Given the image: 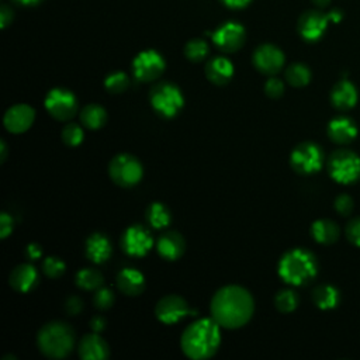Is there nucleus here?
<instances>
[{
  "label": "nucleus",
  "instance_id": "obj_1",
  "mask_svg": "<svg viewBox=\"0 0 360 360\" xmlns=\"http://www.w3.org/2000/svg\"><path fill=\"white\" fill-rule=\"evenodd\" d=\"M255 303L251 293L241 286H225L220 289L210 306L212 318L225 329L244 326L254 315Z\"/></svg>",
  "mask_w": 360,
  "mask_h": 360
},
{
  "label": "nucleus",
  "instance_id": "obj_2",
  "mask_svg": "<svg viewBox=\"0 0 360 360\" xmlns=\"http://www.w3.org/2000/svg\"><path fill=\"white\" fill-rule=\"evenodd\" d=\"M220 325L213 318H203L189 325L180 339L183 353L192 360L214 356L221 345Z\"/></svg>",
  "mask_w": 360,
  "mask_h": 360
},
{
  "label": "nucleus",
  "instance_id": "obj_3",
  "mask_svg": "<svg viewBox=\"0 0 360 360\" xmlns=\"http://www.w3.org/2000/svg\"><path fill=\"white\" fill-rule=\"evenodd\" d=\"M278 270L280 279L287 284L306 286L315 279L318 273V262L310 251L295 248L282 256Z\"/></svg>",
  "mask_w": 360,
  "mask_h": 360
},
{
  "label": "nucleus",
  "instance_id": "obj_4",
  "mask_svg": "<svg viewBox=\"0 0 360 360\" xmlns=\"http://www.w3.org/2000/svg\"><path fill=\"white\" fill-rule=\"evenodd\" d=\"M37 345L44 356L49 359H64L75 348V333L65 322H49L40 329Z\"/></svg>",
  "mask_w": 360,
  "mask_h": 360
},
{
  "label": "nucleus",
  "instance_id": "obj_5",
  "mask_svg": "<svg viewBox=\"0 0 360 360\" xmlns=\"http://www.w3.org/2000/svg\"><path fill=\"white\" fill-rule=\"evenodd\" d=\"M326 168L337 183L352 185L360 180V157L350 149H337L328 158Z\"/></svg>",
  "mask_w": 360,
  "mask_h": 360
},
{
  "label": "nucleus",
  "instance_id": "obj_6",
  "mask_svg": "<svg viewBox=\"0 0 360 360\" xmlns=\"http://www.w3.org/2000/svg\"><path fill=\"white\" fill-rule=\"evenodd\" d=\"M153 109L164 118H173L183 109L185 98L176 85L161 82L155 85L149 93Z\"/></svg>",
  "mask_w": 360,
  "mask_h": 360
},
{
  "label": "nucleus",
  "instance_id": "obj_7",
  "mask_svg": "<svg viewBox=\"0 0 360 360\" xmlns=\"http://www.w3.org/2000/svg\"><path fill=\"white\" fill-rule=\"evenodd\" d=\"M109 175L117 186L133 188L141 182L144 169L135 157L120 154L110 161Z\"/></svg>",
  "mask_w": 360,
  "mask_h": 360
},
{
  "label": "nucleus",
  "instance_id": "obj_8",
  "mask_svg": "<svg viewBox=\"0 0 360 360\" xmlns=\"http://www.w3.org/2000/svg\"><path fill=\"white\" fill-rule=\"evenodd\" d=\"M290 165L300 175H314L324 165V151L314 142L298 144L290 155Z\"/></svg>",
  "mask_w": 360,
  "mask_h": 360
},
{
  "label": "nucleus",
  "instance_id": "obj_9",
  "mask_svg": "<svg viewBox=\"0 0 360 360\" xmlns=\"http://www.w3.org/2000/svg\"><path fill=\"white\" fill-rule=\"evenodd\" d=\"M44 106L49 115L58 122H68L78 113V99L68 89L56 87L49 90Z\"/></svg>",
  "mask_w": 360,
  "mask_h": 360
},
{
  "label": "nucleus",
  "instance_id": "obj_10",
  "mask_svg": "<svg viewBox=\"0 0 360 360\" xmlns=\"http://www.w3.org/2000/svg\"><path fill=\"white\" fill-rule=\"evenodd\" d=\"M165 67L164 56L154 49L139 52L133 61L134 76L141 82L157 80L164 74Z\"/></svg>",
  "mask_w": 360,
  "mask_h": 360
},
{
  "label": "nucleus",
  "instance_id": "obj_11",
  "mask_svg": "<svg viewBox=\"0 0 360 360\" xmlns=\"http://www.w3.org/2000/svg\"><path fill=\"white\" fill-rule=\"evenodd\" d=\"M192 314H196V311L190 308L189 303L183 297L176 294L165 295L164 298L159 300L155 307L157 318L166 325L176 324Z\"/></svg>",
  "mask_w": 360,
  "mask_h": 360
},
{
  "label": "nucleus",
  "instance_id": "obj_12",
  "mask_svg": "<svg viewBox=\"0 0 360 360\" xmlns=\"http://www.w3.org/2000/svg\"><path fill=\"white\" fill-rule=\"evenodd\" d=\"M122 247L127 255L142 258L154 247V238L142 225H131L123 234Z\"/></svg>",
  "mask_w": 360,
  "mask_h": 360
},
{
  "label": "nucleus",
  "instance_id": "obj_13",
  "mask_svg": "<svg viewBox=\"0 0 360 360\" xmlns=\"http://www.w3.org/2000/svg\"><path fill=\"white\" fill-rule=\"evenodd\" d=\"M245 28L235 21H227L225 24L220 25L213 34V41L217 45V48L228 54L241 49L245 43Z\"/></svg>",
  "mask_w": 360,
  "mask_h": 360
},
{
  "label": "nucleus",
  "instance_id": "obj_14",
  "mask_svg": "<svg viewBox=\"0 0 360 360\" xmlns=\"http://www.w3.org/2000/svg\"><path fill=\"white\" fill-rule=\"evenodd\" d=\"M254 65L265 75H276L284 65V54L273 44H263L254 52Z\"/></svg>",
  "mask_w": 360,
  "mask_h": 360
},
{
  "label": "nucleus",
  "instance_id": "obj_15",
  "mask_svg": "<svg viewBox=\"0 0 360 360\" xmlns=\"http://www.w3.org/2000/svg\"><path fill=\"white\" fill-rule=\"evenodd\" d=\"M328 23V14L319 10H308L298 19V34L307 43H315L325 34Z\"/></svg>",
  "mask_w": 360,
  "mask_h": 360
},
{
  "label": "nucleus",
  "instance_id": "obj_16",
  "mask_svg": "<svg viewBox=\"0 0 360 360\" xmlns=\"http://www.w3.org/2000/svg\"><path fill=\"white\" fill-rule=\"evenodd\" d=\"M34 118L36 110L32 106L16 104L6 111L3 117V126L12 134H21L33 126Z\"/></svg>",
  "mask_w": 360,
  "mask_h": 360
},
{
  "label": "nucleus",
  "instance_id": "obj_17",
  "mask_svg": "<svg viewBox=\"0 0 360 360\" xmlns=\"http://www.w3.org/2000/svg\"><path fill=\"white\" fill-rule=\"evenodd\" d=\"M326 133L333 142L348 145L357 137V126L350 117L338 115L329 122Z\"/></svg>",
  "mask_w": 360,
  "mask_h": 360
},
{
  "label": "nucleus",
  "instance_id": "obj_18",
  "mask_svg": "<svg viewBox=\"0 0 360 360\" xmlns=\"http://www.w3.org/2000/svg\"><path fill=\"white\" fill-rule=\"evenodd\" d=\"M38 280L40 276L37 269L30 263H23L16 266L9 276V283L12 289L19 293H30L37 287Z\"/></svg>",
  "mask_w": 360,
  "mask_h": 360
},
{
  "label": "nucleus",
  "instance_id": "obj_19",
  "mask_svg": "<svg viewBox=\"0 0 360 360\" xmlns=\"http://www.w3.org/2000/svg\"><path fill=\"white\" fill-rule=\"evenodd\" d=\"M157 249L162 259L173 262L183 256L186 251V243L183 236L179 232L169 231L159 236L157 243Z\"/></svg>",
  "mask_w": 360,
  "mask_h": 360
},
{
  "label": "nucleus",
  "instance_id": "obj_20",
  "mask_svg": "<svg viewBox=\"0 0 360 360\" xmlns=\"http://www.w3.org/2000/svg\"><path fill=\"white\" fill-rule=\"evenodd\" d=\"M79 356L83 360H106L110 356L107 342L96 333L85 335L79 342Z\"/></svg>",
  "mask_w": 360,
  "mask_h": 360
},
{
  "label": "nucleus",
  "instance_id": "obj_21",
  "mask_svg": "<svg viewBox=\"0 0 360 360\" xmlns=\"http://www.w3.org/2000/svg\"><path fill=\"white\" fill-rule=\"evenodd\" d=\"M331 103L339 111H349L357 103V89L348 79L339 80L331 90Z\"/></svg>",
  "mask_w": 360,
  "mask_h": 360
},
{
  "label": "nucleus",
  "instance_id": "obj_22",
  "mask_svg": "<svg viewBox=\"0 0 360 360\" xmlns=\"http://www.w3.org/2000/svg\"><path fill=\"white\" fill-rule=\"evenodd\" d=\"M205 76L212 83L224 86L234 76V65L225 56H214L205 65Z\"/></svg>",
  "mask_w": 360,
  "mask_h": 360
},
{
  "label": "nucleus",
  "instance_id": "obj_23",
  "mask_svg": "<svg viewBox=\"0 0 360 360\" xmlns=\"http://www.w3.org/2000/svg\"><path fill=\"white\" fill-rule=\"evenodd\" d=\"M117 287L126 295H139L145 290V278L139 270L126 267L117 276Z\"/></svg>",
  "mask_w": 360,
  "mask_h": 360
},
{
  "label": "nucleus",
  "instance_id": "obj_24",
  "mask_svg": "<svg viewBox=\"0 0 360 360\" xmlns=\"http://www.w3.org/2000/svg\"><path fill=\"white\" fill-rule=\"evenodd\" d=\"M111 244L110 239L100 232L90 235L86 241V256L93 263H104L111 256Z\"/></svg>",
  "mask_w": 360,
  "mask_h": 360
},
{
  "label": "nucleus",
  "instance_id": "obj_25",
  "mask_svg": "<svg viewBox=\"0 0 360 360\" xmlns=\"http://www.w3.org/2000/svg\"><path fill=\"white\" fill-rule=\"evenodd\" d=\"M311 235L318 244L331 245L335 244L339 239L341 229L337 223L324 218V220H317L311 225Z\"/></svg>",
  "mask_w": 360,
  "mask_h": 360
},
{
  "label": "nucleus",
  "instance_id": "obj_26",
  "mask_svg": "<svg viewBox=\"0 0 360 360\" xmlns=\"http://www.w3.org/2000/svg\"><path fill=\"white\" fill-rule=\"evenodd\" d=\"M313 302L319 310H334L341 303V293L331 284H321L313 291Z\"/></svg>",
  "mask_w": 360,
  "mask_h": 360
},
{
  "label": "nucleus",
  "instance_id": "obj_27",
  "mask_svg": "<svg viewBox=\"0 0 360 360\" xmlns=\"http://www.w3.org/2000/svg\"><path fill=\"white\" fill-rule=\"evenodd\" d=\"M107 122V113L99 104H87L80 111V123L89 130H99Z\"/></svg>",
  "mask_w": 360,
  "mask_h": 360
},
{
  "label": "nucleus",
  "instance_id": "obj_28",
  "mask_svg": "<svg viewBox=\"0 0 360 360\" xmlns=\"http://www.w3.org/2000/svg\"><path fill=\"white\" fill-rule=\"evenodd\" d=\"M146 220L149 225H153L157 229H164L170 224V212L169 208L162 203H153L146 208Z\"/></svg>",
  "mask_w": 360,
  "mask_h": 360
},
{
  "label": "nucleus",
  "instance_id": "obj_29",
  "mask_svg": "<svg viewBox=\"0 0 360 360\" xmlns=\"http://www.w3.org/2000/svg\"><path fill=\"white\" fill-rule=\"evenodd\" d=\"M76 286L80 287L82 290H98L103 286V282H104V278L103 275L99 272V270L96 269H89V267H85L82 270H79V272L76 273Z\"/></svg>",
  "mask_w": 360,
  "mask_h": 360
},
{
  "label": "nucleus",
  "instance_id": "obj_30",
  "mask_svg": "<svg viewBox=\"0 0 360 360\" xmlns=\"http://www.w3.org/2000/svg\"><path fill=\"white\" fill-rule=\"evenodd\" d=\"M286 80L294 87H304L311 80V71L304 64H293L286 69Z\"/></svg>",
  "mask_w": 360,
  "mask_h": 360
},
{
  "label": "nucleus",
  "instance_id": "obj_31",
  "mask_svg": "<svg viewBox=\"0 0 360 360\" xmlns=\"http://www.w3.org/2000/svg\"><path fill=\"white\" fill-rule=\"evenodd\" d=\"M300 304V298L298 294L293 290H282L276 294L275 297V306L278 308V311L283 313V314H289L293 313Z\"/></svg>",
  "mask_w": 360,
  "mask_h": 360
},
{
  "label": "nucleus",
  "instance_id": "obj_32",
  "mask_svg": "<svg viewBox=\"0 0 360 360\" xmlns=\"http://www.w3.org/2000/svg\"><path fill=\"white\" fill-rule=\"evenodd\" d=\"M208 52L210 49H208L207 43L200 38H194L189 41L185 47V55L192 63H201L203 59L207 58Z\"/></svg>",
  "mask_w": 360,
  "mask_h": 360
},
{
  "label": "nucleus",
  "instance_id": "obj_33",
  "mask_svg": "<svg viewBox=\"0 0 360 360\" xmlns=\"http://www.w3.org/2000/svg\"><path fill=\"white\" fill-rule=\"evenodd\" d=\"M104 86L110 93L120 95L130 87V79L124 72H114L106 78Z\"/></svg>",
  "mask_w": 360,
  "mask_h": 360
},
{
  "label": "nucleus",
  "instance_id": "obj_34",
  "mask_svg": "<svg viewBox=\"0 0 360 360\" xmlns=\"http://www.w3.org/2000/svg\"><path fill=\"white\" fill-rule=\"evenodd\" d=\"M65 263L55 256H48L43 262V272L49 279H59L65 273Z\"/></svg>",
  "mask_w": 360,
  "mask_h": 360
},
{
  "label": "nucleus",
  "instance_id": "obj_35",
  "mask_svg": "<svg viewBox=\"0 0 360 360\" xmlns=\"http://www.w3.org/2000/svg\"><path fill=\"white\" fill-rule=\"evenodd\" d=\"M83 130L76 123H69L63 130V141L67 146H79L83 141Z\"/></svg>",
  "mask_w": 360,
  "mask_h": 360
},
{
  "label": "nucleus",
  "instance_id": "obj_36",
  "mask_svg": "<svg viewBox=\"0 0 360 360\" xmlns=\"http://www.w3.org/2000/svg\"><path fill=\"white\" fill-rule=\"evenodd\" d=\"M93 303L95 307L99 310H109L114 304V294L107 287H100L96 290L93 295Z\"/></svg>",
  "mask_w": 360,
  "mask_h": 360
},
{
  "label": "nucleus",
  "instance_id": "obj_37",
  "mask_svg": "<svg viewBox=\"0 0 360 360\" xmlns=\"http://www.w3.org/2000/svg\"><path fill=\"white\" fill-rule=\"evenodd\" d=\"M265 93L270 99H279L284 93V83L279 78H270L265 83Z\"/></svg>",
  "mask_w": 360,
  "mask_h": 360
},
{
  "label": "nucleus",
  "instance_id": "obj_38",
  "mask_svg": "<svg viewBox=\"0 0 360 360\" xmlns=\"http://www.w3.org/2000/svg\"><path fill=\"white\" fill-rule=\"evenodd\" d=\"M345 234H346L348 241L352 245L360 248V217H356L352 221H349V224L346 225Z\"/></svg>",
  "mask_w": 360,
  "mask_h": 360
},
{
  "label": "nucleus",
  "instance_id": "obj_39",
  "mask_svg": "<svg viewBox=\"0 0 360 360\" xmlns=\"http://www.w3.org/2000/svg\"><path fill=\"white\" fill-rule=\"evenodd\" d=\"M355 208L353 199L349 194H339L335 200V210L341 216H350Z\"/></svg>",
  "mask_w": 360,
  "mask_h": 360
},
{
  "label": "nucleus",
  "instance_id": "obj_40",
  "mask_svg": "<svg viewBox=\"0 0 360 360\" xmlns=\"http://www.w3.org/2000/svg\"><path fill=\"white\" fill-rule=\"evenodd\" d=\"M82 310H83V302L78 295H72L65 302V311L69 315H78L79 313H82Z\"/></svg>",
  "mask_w": 360,
  "mask_h": 360
},
{
  "label": "nucleus",
  "instance_id": "obj_41",
  "mask_svg": "<svg viewBox=\"0 0 360 360\" xmlns=\"http://www.w3.org/2000/svg\"><path fill=\"white\" fill-rule=\"evenodd\" d=\"M13 231V218L8 213H2L0 216V238L6 239Z\"/></svg>",
  "mask_w": 360,
  "mask_h": 360
},
{
  "label": "nucleus",
  "instance_id": "obj_42",
  "mask_svg": "<svg viewBox=\"0 0 360 360\" xmlns=\"http://www.w3.org/2000/svg\"><path fill=\"white\" fill-rule=\"evenodd\" d=\"M43 255V249L38 244H30L27 245L25 248V256L27 259L30 260H36V259H40Z\"/></svg>",
  "mask_w": 360,
  "mask_h": 360
},
{
  "label": "nucleus",
  "instance_id": "obj_43",
  "mask_svg": "<svg viewBox=\"0 0 360 360\" xmlns=\"http://www.w3.org/2000/svg\"><path fill=\"white\" fill-rule=\"evenodd\" d=\"M90 328L93 329V333L99 334L106 328V319L102 315H95L92 319H90Z\"/></svg>",
  "mask_w": 360,
  "mask_h": 360
},
{
  "label": "nucleus",
  "instance_id": "obj_44",
  "mask_svg": "<svg viewBox=\"0 0 360 360\" xmlns=\"http://www.w3.org/2000/svg\"><path fill=\"white\" fill-rule=\"evenodd\" d=\"M12 20H13V12L6 5H3L2 10H0V23H2V27L6 28Z\"/></svg>",
  "mask_w": 360,
  "mask_h": 360
},
{
  "label": "nucleus",
  "instance_id": "obj_45",
  "mask_svg": "<svg viewBox=\"0 0 360 360\" xmlns=\"http://www.w3.org/2000/svg\"><path fill=\"white\" fill-rule=\"evenodd\" d=\"M221 2L229 9H244L252 2V0H221Z\"/></svg>",
  "mask_w": 360,
  "mask_h": 360
},
{
  "label": "nucleus",
  "instance_id": "obj_46",
  "mask_svg": "<svg viewBox=\"0 0 360 360\" xmlns=\"http://www.w3.org/2000/svg\"><path fill=\"white\" fill-rule=\"evenodd\" d=\"M342 17H344V13H342L341 10H338V9H334L333 12H329V13H328V19H329V21L339 23V21L342 20Z\"/></svg>",
  "mask_w": 360,
  "mask_h": 360
},
{
  "label": "nucleus",
  "instance_id": "obj_47",
  "mask_svg": "<svg viewBox=\"0 0 360 360\" xmlns=\"http://www.w3.org/2000/svg\"><path fill=\"white\" fill-rule=\"evenodd\" d=\"M6 158H8V145L2 139V141H0V162H5Z\"/></svg>",
  "mask_w": 360,
  "mask_h": 360
},
{
  "label": "nucleus",
  "instance_id": "obj_48",
  "mask_svg": "<svg viewBox=\"0 0 360 360\" xmlns=\"http://www.w3.org/2000/svg\"><path fill=\"white\" fill-rule=\"evenodd\" d=\"M311 2L319 9H325V8L331 5V0H311Z\"/></svg>",
  "mask_w": 360,
  "mask_h": 360
},
{
  "label": "nucleus",
  "instance_id": "obj_49",
  "mask_svg": "<svg viewBox=\"0 0 360 360\" xmlns=\"http://www.w3.org/2000/svg\"><path fill=\"white\" fill-rule=\"evenodd\" d=\"M16 2L23 6H36L41 2V0H16Z\"/></svg>",
  "mask_w": 360,
  "mask_h": 360
}]
</instances>
